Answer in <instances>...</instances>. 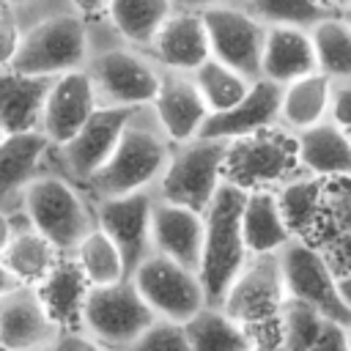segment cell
Masks as SVG:
<instances>
[{"label":"cell","mask_w":351,"mask_h":351,"mask_svg":"<svg viewBox=\"0 0 351 351\" xmlns=\"http://www.w3.org/2000/svg\"><path fill=\"white\" fill-rule=\"evenodd\" d=\"M22 38L11 69L36 77H58L82 69L88 58V19L69 0H38L25 11H14Z\"/></svg>","instance_id":"cell-1"},{"label":"cell","mask_w":351,"mask_h":351,"mask_svg":"<svg viewBox=\"0 0 351 351\" xmlns=\"http://www.w3.org/2000/svg\"><path fill=\"white\" fill-rule=\"evenodd\" d=\"M99 19L101 30L96 22L88 19V58L82 66L93 85L99 107L134 110L151 104L159 88L162 69L145 49L118 38L104 16Z\"/></svg>","instance_id":"cell-2"},{"label":"cell","mask_w":351,"mask_h":351,"mask_svg":"<svg viewBox=\"0 0 351 351\" xmlns=\"http://www.w3.org/2000/svg\"><path fill=\"white\" fill-rule=\"evenodd\" d=\"M173 143L159 126L151 104L134 107L107 162L82 186L90 200L151 189L170 159Z\"/></svg>","instance_id":"cell-3"},{"label":"cell","mask_w":351,"mask_h":351,"mask_svg":"<svg viewBox=\"0 0 351 351\" xmlns=\"http://www.w3.org/2000/svg\"><path fill=\"white\" fill-rule=\"evenodd\" d=\"M244 195L247 189L222 178L208 206L203 208V247H200L197 280H200L206 304L219 307L230 282L236 280V274L250 258L241 239Z\"/></svg>","instance_id":"cell-4"},{"label":"cell","mask_w":351,"mask_h":351,"mask_svg":"<svg viewBox=\"0 0 351 351\" xmlns=\"http://www.w3.org/2000/svg\"><path fill=\"white\" fill-rule=\"evenodd\" d=\"M19 211L27 225L36 228L60 255H69L96 225L93 203L85 189L52 167H47L27 184Z\"/></svg>","instance_id":"cell-5"},{"label":"cell","mask_w":351,"mask_h":351,"mask_svg":"<svg viewBox=\"0 0 351 351\" xmlns=\"http://www.w3.org/2000/svg\"><path fill=\"white\" fill-rule=\"evenodd\" d=\"M228 145L230 140L214 137H189L184 143H176L162 176L151 186L154 195L159 200L186 206L203 214L222 181Z\"/></svg>","instance_id":"cell-6"},{"label":"cell","mask_w":351,"mask_h":351,"mask_svg":"<svg viewBox=\"0 0 351 351\" xmlns=\"http://www.w3.org/2000/svg\"><path fill=\"white\" fill-rule=\"evenodd\" d=\"M154 310L145 304L129 277L110 285H90L82 302L80 329L110 351H123L151 321Z\"/></svg>","instance_id":"cell-7"},{"label":"cell","mask_w":351,"mask_h":351,"mask_svg":"<svg viewBox=\"0 0 351 351\" xmlns=\"http://www.w3.org/2000/svg\"><path fill=\"white\" fill-rule=\"evenodd\" d=\"M302 165L296 159V143L285 134L258 132L239 140H230L222 178L241 189H266L271 184H285L302 176Z\"/></svg>","instance_id":"cell-8"},{"label":"cell","mask_w":351,"mask_h":351,"mask_svg":"<svg viewBox=\"0 0 351 351\" xmlns=\"http://www.w3.org/2000/svg\"><path fill=\"white\" fill-rule=\"evenodd\" d=\"M211 58L236 69L247 80L261 77V52L266 25L252 16L241 3H217L200 8Z\"/></svg>","instance_id":"cell-9"},{"label":"cell","mask_w":351,"mask_h":351,"mask_svg":"<svg viewBox=\"0 0 351 351\" xmlns=\"http://www.w3.org/2000/svg\"><path fill=\"white\" fill-rule=\"evenodd\" d=\"M145 304L154 310L156 318L186 321L197 307H203V288L195 269L176 263L162 252H148L134 271L129 274Z\"/></svg>","instance_id":"cell-10"},{"label":"cell","mask_w":351,"mask_h":351,"mask_svg":"<svg viewBox=\"0 0 351 351\" xmlns=\"http://www.w3.org/2000/svg\"><path fill=\"white\" fill-rule=\"evenodd\" d=\"M129 112L132 110L126 107H96L90 118L66 143L52 145L49 167L66 176L69 181H74L77 186H85L88 178L112 154Z\"/></svg>","instance_id":"cell-11"},{"label":"cell","mask_w":351,"mask_h":351,"mask_svg":"<svg viewBox=\"0 0 351 351\" xmlns=\"http://www.w3.org/2000/svg\"><path fill=\"white\" fill-rule=\"evenodd\" d=\"M277 258H280L285 296L313 304L326 321H335L343 326L351 324V310L340 299L337 280L332 277L326 261L313 247H307L299 239H288L277 250Z\"/></svg>","instance_id":"cell-12"},{"label":"cell","mask_w":351,"mask_h":351,"mask_svg":"<svg viewBox=\"0 0 351 351\" xmlns=\"http://www.w3.org/2000/svg\"><path fill=\"white\" fill-rule=\"evenodd\" d=\"M93 203V219L96 228L110 236V241L118 247L123 258L126 277L134 271V266L154 252L151 247V208H154V189H137L126 195H112Z\"/></svg>","instance_id":"cell-13"},{"label":"cell","mask_w":351,"mask_h":351,"mask_svg":"<svg viewBox=\"0 0 351 351\" xmlns=\"http://www.w3.org/2000/svg\"><path fill=\"white\" fill-rule=\"evenodd\" d=\"M282 296L285 288L277 252H252V258H247V263L230 282L219 307L241 324H258L277 318Z\"/></svg>","instance_id":"cell-14"},{"label":"cell","mask_w":351,"mask_h":351,"mask_svg":"<svg viewBox=\"0 0 351 351\" xmlns=\"http://www.w3.org/2000/svg\"><path fill=\"white\" fill-rule=\"evenodd\" d=\"M280 93L282 85L258 77L250 82L247 93L228 110L208 112L195 137H214V140H239L247 134L266 132L277 123L280 112Z\"/></svg>","instance_id":"cell-15"},{"label":"cell","mask_w":351,"mask_h":351,"mask_svg":"<svg viewBox=\"0 0 351 351\" xmlns=\"http://www.w3.org/2000/svg\"><path fill=\"white\" fill-rule=\"evenodd\" d=\"M58 332L36 285L19 282L0 296V351H44Z\"/></svg>","instance_id":"cell-16"},{"label":"cell","mask_w":351,"mask_h":351,"mask_svg":"<svg viewBox=\"0 0 351 351\" xmlns=\"http://www.w3.org/2000/svg\"><path fill=\"white\" fill-rule=\"evenodd\" d=\"M96 107H99V101H96L93 85L85 74V69L63 71V74L52 77V82H49L38 129L52 145H60L90 118V112Z\"/></svg>","instance_id":"cell-17"},{"label":"cell","mask_w":351,"mask_h":351,"mask_svg":"<svg viewBox=\"0 0 351 351\" xmlns=\"http://www.w3.org/2000/svg\"><path fill=\"white\" fill-rule=\"evenodd\" d=\"M52 143L41 129L0 137V211L16 214L27 184L49 167Z\"/></svg>","instance_id":"cell-18"},{"label":"cell","mask_w":351,"mask_h":351,"mask_svg":"<svg viewBox=\"0 0 351 351\" xmlns=\"http://www.w3.org/2000/svg\"><path fill=\"white\" fill-rule=\"evenodd\" d=\"M159 69L192 74L206 58H211L208 36L200 11L195 8H173L159 33L145 49Z\"/></svg>","instance_id":"cell-19"},{"label":"cell","mask_w":351,"mask_h":351,"mask_svg":"<svg viewBox=\"0 0 351 351\" xmlns=\"http://www.w3.org/2000/svg\"><path fill=\"white\" fill-rule=\"evenodd\" d=\"M151 110L173 145L195 137L203 118L208 115V107L200 99L192 74L167 71V69H162L159 74V88L154 93Z\"/></svg>","instance_id":"cell-20"},{"label":"cell","mask_w":351,"mask_h":351,"mask_svg":"<svg viewBox=\"0 0 351 351\" xmlns=\"http://www.w3.org/2000/svg\"><path fill=\"white\" fill-rule=\"evenodd\" d=\"M151 247H154V252H162V255L173 258L176 263L197 271L200 247H203V214L192 211L186 206L159 200L154 195Z\"/></svg>","instance_id":"cell-21"},{"label":"cell","mask_w":351,"mask_h":351,"mask_svg":"<svg viewBox=\"0 0 351 351\" xmlns=\"http://www.w3.org/2000/svg\"><path fill=\"white\" fill-rule=\"evenodd\" d=\"M296 159L304 173L326 176H351V134L335 118H324L293 134Z\"/></svg>","instance_id":"cell-22"},{"label":"cell","mask_w":351,"mask_h":351,"mask_svg":"<svg viewBox=\"0 0 351 351\" xmlns=\"http://www.w3.org/2000/svg\"><path fill=\"white\" fill-rule=\"evenodd\" d=\"M310 71H318L310 30L293 25H269L261 52V77L285 85Z\"/></svg>","instance_id":"cell-23"},{"label":"cell","mask_w":351,"mask_h":351,"mask_svg":"<svg viewBox=\"0 0 351 351\" xmlns=\"http://www.w3.org/2000/svg\"><path fill=\"white\" fill-rule=\"evenodd\" d=\"M52 77L25 74L19 69H0V132L16 134L38 129L44 99Z\"/></svg>","instance_id":"cell-24"},{"label":"cell","mask_w":351,"mask_h":351,"mask_svg":"<svg viewBox=\"0 0 351 351\" xmlns=\"http://www.w3.org/2000/svg\"><path fill=\"white\" fill-rule=\"evenodd\" d=\"M88 288L90 285L77 269L71 255H60L58 263L49 269V274L41 282H36V293L41 304L60 332L80 329V315H82V302Z\"/></svg>","instance_id":"cell-25"},{"label":"cell","mask_w":351,"mask_h":351,"mask_svg":"<svg viewBox=\"0 0 351 351\" xmlns=\"http://www.w3.org/2000/svg\"><path fill=\"white\" fill-rule=\"evenodd\" d=\"M332 88H335V82L321 71H310L304 77L285 82L282 93H280L277 123L296 134V132L324 121L332 110Z\"/></svg>","instance_id":"cell-26"},{"label":"cell","mask_w":351,"mask_h":351,"mask_svg":"<svg viewBox=\"0 0 351 351\" xmlns=\"http://www.w3.org/2000/svg\"><path fill=\"white\" fill-rule=\"evenodd\" d=\"M58 258H60V252L36 228H30L19 211L16 222H14V233L5 244V250L0 252V261L11 271V277L22 285H36L49 274V269L58 263Z\"/></svg>","instance_id":"cell-27"},{"label":"cell","mask_w":351,"mask_h":351,"mask_svg":"<svg viewBox=\"0 0 351 351\" xmlns=\"http://www.w3.org/2000/svg\"><path fill=\"white\" fill-rule=\"evenodd\" d=\"M173 0H107L104 19L115 30L118 38H123L132 47L148 49L165 19L173 14Z\"/></svg>","instance_id":"cell-28"},{"label":"cell","mask_w":351,"mask_h":351,"mask_svg":"<svg viewBox=\"0 0 351 351\" xmlns=\"http://www.w3.org/2000/svg\"><path fill=\"white\" fill-rule=\"evenodd\" d=\"M241 239L247 252H277L288 239H293L280 217L274 192L250 189L241 206Z\"/></svg>","instance_id":"cell-29"},{"label":"cell","mask_w":351,"mask_h":351,"mask_svg":"<svg viewBox=\"0 0 351 351\" xmlns=\"http://www.w3.org/2000/svg\"><path fill=\"white\" fill-rule=\"evenodd\" d=\"M184 332L192 351H247L252 348V337L247 326L230 318L217 304L197 307L186 321Z\"/></svg>","instance_id":"cell-30"},{"label":"cell","mask_w":351,"mask_h":351,"mask_svg":"<svg viewBox=\"0 0 351 351\" xmlns=\"http://www.w3.org/2000/svg\"><path fill=\"white\" fill-rule=\"evenodd\" d=\"M315 69L332 82L351 85V25L343 14L324 16L310 27Z\"/></svg>","instance_id":"cell-31"},{"label":"cell","mask_w":351,"mask_h":351,"mask_svg":"<svg viewBox=\"0 0 351 351\" xmlns=\"http://www.w3.org/2000/svg\"><path fill=\"white\" fill-rule=\"evenodd\" d=\"M69 255L74 258V263L82 271V277L88 280V285H110V282H118L126 277L123 258H121L118 247L96 225L80 239V244Z\"/></svg>","instance_id":"cell-32"},{"label":"cell","mask_w":351,"mask_h":351,"mask_svg":"<svg viewBox=\"0 0 351 351\" xmlns=\"http://www.w3.org/2000/svg\"><path fill=\"white\" fill-rule=\"evenodd\" d=\"M274 200H277V208H280V217H282L288 233L293 239H299L307 233V228L315 219V211L321 203V181H318V176L302 173V176L280 184V189L274 192Z\"/></svg>","instance_id":"cell-33"},{"label":"cell","mask_w":351,"mask_h":351,"mask_svg":"<svg viewBox=\"0 0 351 351\" xmlns=\"http://www.w3.org/2000/svg\"><path fill=\"white\" fill-rule=\"evenodd\" d=\"M192 82H195L200 99L206 101L208 112H217V110L233 107L247 93V88H250L252 80H247L244 74H239L236 69L225 66L217 58H206L192 71Z\"/></svg>","instance_id":"cell-34"},{"label":"cell","mask_w":351,"mask_h":351,"mask_svg":"<svg viewBox=\"0 0 351 351\" xmlns=\"http://www.w3.org/2000/svg\"><path fill=\"white\" fill-rule=\"evenodd\" d=\"M324 324L326 318L313 304L293 296H282L277 307V332H280L277 351H307L318 340Z\"/></svg>","instance_id":"cell-35"},{"label":"cell","mask_w":351,"mask_h":351,"mask_svg":"<svg viewBox=\"0 0 351 351\" xmlns=\"http://www.w3.org/2000/svg\"><path fill=\"white\" fill-rule=\"evenodd\" d=\"M241 5L252 16H258L266 27L269 25H293V27L310 30L315 22L335 14L321 0H244Z\"/></svg>","instance_id":"cell-36"},{"label":"cell","mask_w":351,"mask_h":351,"mask_svg":"<svg viewBox=\"0 0 351 351\" xmlns=\"http://www.w3.org/2000/svg\"><path fill=\"white\" fill-rule=\"evenodd\" d=\"M123 351H192V348L181 321L154 318Z\"/></svg>","instance_id":"cell-37"},{"label":"cell","mask_w":351,"mask_h":351,"mask_svg":"<svg viewBox=\"0 0 351 351\" xmlns=\"http://www.w3.org/2000/svg\"><path fill=\"white\" fill-rule=\"evenodd\" d=\"M19 38H22V25H19L16 14L11 8H3L0 11V69L14 63Z\"/></svg>","instance_id":"cell-38"},{"label":"cell","mask_w":351,"mask_h":351,"mask_svg":"<svg viewBox=\"0 0 351 351\" xmlns=\"http://www.w3.org/2000/svg\"><path fill=\"white\" fill-rule=\"evenodd\" d=\"M44 351H110V348L99 346L82 329H66V332H58Z\"/></svg>","instance_id":"cell-39"},{"label":"cell","mask_w":351,"mask_h":351,"mask_svg":"<svg viewBox=\"0 0 351 351\" xmlns=\"http://www.w3.org/2000/svg\"><path fill=\"white\" fill-rule=\"evenodd\" d=\"M307 351H348V346H346V326L335 324V321H326L321 335H318V340Z\"/></svg>","instance_id":"cell-40"},{"label":"cell","mask_w":351,"mask_h":351,"mask_svg":"<svg viewBox=\"0 0 351 351\" xmlns=\"http://www.w3.org/2000/svg\"><path fill=\"white\" fill-rule=\"evenodd\" d=\"M329 118H335L340 126L351 129V85H348V82H335Z\"/></svg>","instance_id":"cell-41"},{"label":"cell","mask_w":351,"mask_h":351,"mask_svg":"<svg viewBox=\"0 0 351 351\" xmlns=\"http://www.w3.org/2000/svg\"><path fill=\"white\" fill-rule=\"evenodd\" d=\"M69 5L74 11H80L85 19H93V16H101L104 14L107 0H69Z\"/></svg>","instance_id":"cell-42"},{"label":"cell","mask_w":351,"mask_h":351,"mask_svg":"<svg viewBox=\"0 0 351 351\" xmlns=\"http://www.w3.org/2000/svg\"><path fill=\"white\" fill-rule=\"evenodd\" d=\"M16 214H19V211H16ZM16 214H5V211H0V252L5 250V244H8L11 233H14V222H16Z\"/></svg>","instance_id":"cell-43"},{"label":"cell","mask_w":351,"mask_h":351,"mask_svg":"<svg viewBox=\"0 0 351 351\" xmlns=\"http://www.w3.org/2000/svg\"><path fill=\"white\" fill-rule=\"evenodd\" d=\"M217 3H244V0H173L176 8H206V5H217Z\"/></svg>","instance_id":"cell-44"},{"label":"cell","mask_w":351,"mask_h":351,"mask_svg":"<svg viewBox=\"0 0 351 351\" xmlns=\"http://www.w3.org/2000/svg\"><path fill=\"white\" fill-rule=\"evenodd\" d=\"M14 285H19V282L11 277V271H8V269L3 266V261H0V296H3L5 291H11Z\"/></svg>","instance_id":"cell-45"},{"label":"cell","mask_w":351,"mask_h":351,"mask_svg":"<svg viewBox=\"0 0 351 351\" xmlns=\"http://www.w3.org/2000/svg\"><path fill=\"white\" fill-rule=\"evenodd\" d=\"M337 291H340V299L346 302V307L351 310V277H343V280H337Z\"/></svg>","instance_id":"cell-46"},{"label":"cell","mask_w":351,"mask_h":351,"mask_svg":"<svg viewBox=\"0 0 351 351\" xmlns=\"http://www.w3.org/2000/svg\"><path fill=\"white\" fill-rule=\"evenodd\" d=\"M5 8H11V11H25V8H30V5H36L38 0H0Z\"/></svg>","instance_id":"cell-47"},{"label":"cell","mask_w":351,"mask_h":351,"mask_svg":"<svg viewBox=\"0 0 351 351\" xmlns=\"http://www.w3.org/2000/svg\"><path fill=\"white\" fill-rule=\"evenodd\" d=\"M326 8H332L335 14H346V8L351 5V0H321Z\"/></svg>","instance_id":"cell-48"},{"label":"cell","mask_w":351,"mask_h":351,"mask_svg":"<svg viewBox=\"0 0 351 351\" xmlns=\"http://www.w3.org/2000/svg\"><path fill=\"white\" fill-rule=\"evenodd\" d=\"M346 346H348V351H351V324L346 326Z\"/></svg>","instance_id":"cell-49"},{"label":"cell","mask_w":351,"mask_h":351,"mask_svg":"<svg viewBox=\"0 0 351 351\" xmlns=\"http://www.w3.org/2000/svg\"><path fill=\"white\" fill-rule=\"evenodd\" d=\"M343 16H346V19H348V25H351V5L346 8V14H343Z\"/></svg>","instance_id":"cell-50"},{"label":"cell","mask_w":351,"mask_h":351,"mask_svg":"<svg viewBox=\"0 0 351 351\" xmlns=\"http://www.w3.org/2000/svg\"><path fill=\"white\" fill-rule=\"evenodd\" d=\"M247 351H261V348H255V346H252V348H247Z\"/></svg>","instance_id":"cell-51"},{"label":"cell","mask_w":351,"mask_h":351,"mask_svg":"<svg viewBox=\"0 0 351 351\" xmlns=\"http://www.w3.org/2000/svg\"><path fill=\"white\" fill-rule=\"evenodd\" d=\"M3 8H5V5H3V3H0V11H3Z\"/></svg>","instance_id":"cell-52"},{"label":"cell","mask_w":351,"mask_h":351,"mask_svg":"<svg viewBox=\"0 0 351 351\" xmlns=\"http://www.w3.org/2000/svg\"><path fill=\"white\" fill-rule=\"evenodd\" d=\"M0 137H3V132H0Z\"/></svg>","instance_id":"cell-53"}]
</instances>
